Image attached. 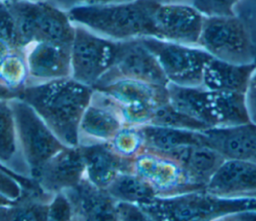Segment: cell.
Segmentation results:
<instances>
[{
    "instance_id": "obj_34",
    "label": "cell",
    "mask_w": 256,
    "mask_h": 221,
    "mask_svg": "<svg viewBox=\"0 0 256 221\" xmlns=\"http://www.w3.org/2000/svg\"><path fill=\"white\" fill-rule=\"evenodd\" d=\"M244 95L250 120L256 123V63Z\"/></svg>"
},
{
    "instance_id": "obj_22",
    "label": "cell",
    "mask_w": 256,
    "mask_h": 221,
    "mask_svg": "<svg viewBox=\"0 0 256 221\" xmlns=\"http://www.w3.org/2000/svg\"><path fill=\"white\" fill-rule=\"evenodd\" d=\"M162 154L177 160L190 178L204 188L225 160L216 150L205 143L185 145Z\"/></svg>"
},
{
    "instance_id": "obj_40",
    "label": "cell",
    "mask_w": 256,
    "mask_h": 221,
    "mask_svg": "<svg viewBox=\"0 0 256 221\" xmlns=\"http://www.w3.org/2000/svg\"><path fill=\"white\" fill-rule=\"evenodd\" d=\"M162 3H170V2H188L190 3V0H159Z\"/></svg>"
},
{
    "instance_id": "obj_19",
    "label": "cell",
    "mask_w": 256,
    "mask_h": 221,
    "mask_svg": "<svg viewBox=\"0 0 256 221\" xmlns=\"http://www.w3.org/2000/svg\"><path fill=\"white\" fill-rule=\"evenodd\" d=\"M205 191L220 197H252L256 194V162L225 159Z\"/></svg>"
},
{
    "instance_id": "obj_10",
    "label": "cell",
    "mask_w": 256,
    "mask_h": 221,
    "mask_svg": "<svg viewBox=\"0 0 256 221\" xmlns=\"http://www.w3.org/2000/svg\"><path fill=\"white\" fill-rule=\"evenodd\" d=\"M158 60L167 80L181 86H201L202 75L212 57L198 45H186L156 37L140 38Z\"/></svg>"
},
{
    "instance_id": "obj_35",
    "label": "cell",
    "mask_w": 256,
    "mask_h": 221,
    "mask_svg": "<svg viewBox=\"0 0 256 221\" xmlns=\"http://www.w3.org/2000/svg\"><path fill=\"white\" fill-rule=\"evenodd\" d=\"M51 3L55 4L59 8L68 11L74 7L81 6V5H87L89 4L90 0H48Z\"/></svg>"
},
{
    "instance_id": "obj_12",
    "label": "cell",
    "mask_w": 256,
    "mask_h": 221,
    "mask_svg": "<svg viewBox=\"0 0 256 221\" xmlns=\"http://www.w3.org/2000/svg\"><path fill=\"white\" fill-rule=\"evenodd\" d=\"M117 79H132L160 86L169 83L158 60L140 38L119 41L113 65L93 88Z\"/></svg>"
},
{
    "instance_id": "obj_3",
    "label": "cell",
    "mask_w": 256,
    "mask_h": 221,
    "mask_svg": "<svg viewBox=\"0 0 256 221\" xmlns=\"http://www.w3.org/2000/svg\"><path fill=\"white\" fill-rule=\"evenodd\" d=\"M169 103L206 126L237 125L251 121L245 95L235 92L208 90L202 86L167 84Z\"/></svg>"
},
{
    "instance_id": "obj_32",
    "label": "cell",
    "mask_w": 256,
    "mask_h": 221,
    "mask_svg": "<svg viewBox=\"0 0 256 221\" xmlns=\"http://www.w3.org/2000/svg\"><path fill=\"white\" fill-rule=\"evenodd\" d=\"M47 220L52 221H67L72 220V210L66 194L61 191L55 193L48 206Z\"/></svg>"
},
{
    "instance_id": "obj_13",
    "label": "cell",
    "mask_w": 256,
    "mask_h": 221,
    "mask_svg": "<svg viewBox=\"0 0 256 221\" xmlns=\"http://www.w3.org/2000/svg\"><path fill=\"white\" fill-rule=\"evenodd\" d=\"M203 15L188 2H160L154 14V36L156 38L198 45L202 31Z\"/></svg>"
},
{
    "instance_id": "obj_39",
    "label": "cell",
    "mask_w": 256,
    "mask_h": 221,
    "mask_svg": "<svg viewBox=\"0 0 256 221\" xmlns=\"http://www.w3.org/2000/svg\"><path fill=\"white\" fill-rule=\"evenodd\" d=\"M15 201H16V200H11V199H9V198H7V197H5V196H3V195L0 194V207L10 206V205L14 204Z\"/></svg>"
},
{
    "instance_id": "obj_25",
    "label": "cell",
    "mask_w": 256,
    "mask_h": 221,
    "mask_svg": "<svg viewBox=\"0 0 256 221\" xmlns=\"http://www.w3.org/2000/svg\"><path fill=\"white\" fill-rule=\"evenodd\" d=\"M106 190L117 201L137 205L156 197L151 187L134 171L120 173Z\"/></svg>"
},
{
    "instance_id": "obj_23",
    "label": "cell",
    "mask_w": 256,
    "mask_h": 221,
    "mask_svg": "<svg viewBox=\"0 0 256 221\" xmlns=\"http://www.w3.org/2000/svg\"><path fill=\"white\" fill-rule=\"evenodd\" d=\"M0 164L23 178L32 179L21 152L10 99H0Z\"/></svg>"
},
{
    "instance_id": "obj_20",
    "label": "cell",
    "mask_w": 256,
    "mask_h": 221,
    "mask_svg": "<svg viewBox=\"0 0 256 221\" xmlns=\"http://www.w3.org/2000/svg\"><path fill=\"white\" fill-rule=\"evenodd\" d=\"M85 177L96 186L106 189L122 172L133 171V160L123 158L110 147L108 142L80 144Z\"/></svg>"
},
{
    "instance_id": "obj_42",
    "label": "cell",
    "mask_w": 256,
    "mask_h": 221,
    "mask_svg": "<svg viewBox=\"0 0 256 221\" xmlns=\"http://www.w3.org/2000/svg\"><path fill=\"white\" fill-rule=\"evenodd\" d=\"M0 167H3V168H5V167H4V166H2L1 164H0ZM6 169H7V168H6ZM8 170H9V169H8ZM11 172H12V171H11ZM16 175H17V174H16ZM18 176H19V175H18Z\"/></svg>"
},
{
    "instance_id": "obj_30",
    "label": "cell",
    "mask_w": 256,
    "mask_h": 221,
    "mask_svg": "<svg viewBox=\"0 0 256 221\" xmlns=\"http://www.w3.org/2000/svg\"><path fill=\"white\" fill-rule=\"evenodd\" d=\"M0 40L7 42L15 49H24L17 30L14 16L7 1L0 0Z\"/></svg>"
},
{
    "instance_id": "obj_8",
    "label": "cell",
    "mask_w": 256,
    "mask_h": 221,
    "mask_svg": "<svg viewBox=\"0 0 256 221\" xmlns=\"http://www.w3.org/2000/svg\"><path fill=\"white\" fill-rule=\"evenodd\" d=\"M119 41L75 25L71 43V77L94 87L113 65Z\"/></svg>"
},
{
    "instance_id": "obj_18",
    "label": "cell",
    "mask_w": 256,
    "mask_h": 221,
    "mask_svg": "<svg viewBox=\"0 0 256 221\" xmlns=\"http://www.w3.org/2000/svg\"><path fill=\"white\" fill-rule=\"evenodd\" d=\"M205 143L224 159L256 162V123L213 127L203 131Z\"/></svg>"
},
{
    "instance_id": "obj_11",
    "label": "cell",
    "mask_w": 256,
    "mask_h": 221,
    "mask_svg": "<svg viewBox=\"0 0 256 221\" xmlns=\"http://www.w3.org/2000/svg\"><path fill=\"white\" fill-rule=\"evenodd\" d=\"M133 171L153 190L156 197H173L205 190L196 184L174 158L145 149L133 160Z\"/></svg>"
},
{
    "instance_id": "obj_26",
    "label": "cell",
    "mask_w": 256,
    "mask_h": 221,
    "mask_svg": "<svg viewBox=\"0 0 256 221\" xmlns=\"http://www.w3.org/2000/svg\"><path fill=\"white\" fill-rule=\"evenodd\" d=\"M28 67L24 49L11 50L0 69V84L19 93L27 85Z\"/></svg>"
},
{
    "instance_id": "obj_38",
    "label": "cell",
    "mask_w": 256,
    "mask_h": 221,
    "mask_svg": "<svg viewBox=\"0 0 256 221\" xmlns=\"http://www.w3.org/2000/svg\"><path fill=\"white\" fill-rule=\"evenodd\" d=\"M133 0H90L89 4H114V3H123V2H130Z\"/></svg>"
},
{
    "instance_id": "obj_43",
    "label": "cell",
    "mask_w": 256,
    "mask_h": 221,
    "mask_svg": "<svg viewBox=\"0 0 256 221\" xmlns=\"http://www.w3.org/2000/svg\"><path fill=\"white\" fill-rule=\"evenodd\" d=\"M252 197H256V194H255V195H253V196H252Z\"/></svg>"
},
{
    "instance_id": "obj_28",
    "label": "cell",
    "mask_w": 256,
    "mask_h": 221,
    "mask_svg": "<svg viewBox=\"0 0 256 221\" xmlns=\"http://www.w3.org/2000/svg\"><path fill=\"white\" fill-rule=\"evenodd\" d=\"M149 124L195 131H204L207 129L199 121L174 108L169 101L158 106Z\"/></svg>"
},
{
    "instance_id": "obj_6",
    "label": "cell",
    "mask_w": 256,
    "mask_h": 221,
    "mask_svg": "<svg viewBox=\"0 0 256 221\" xmlns=\"http://www.w3.org/2000/svg\"><path fill=\"white\" fill-rule=\"evenodd\" d=\"M198 46L220 60L237 64L256 62V49L249 29L236 13L205 16Z\"/></svg>"
},
{
    "instance_id": "obj_27",
    "label": "cell",
    "mask_w": 256,
    "mask_h": 221,
    "mask_svg": "<svg viewBox=\"0 0 256 221\" xmlns=\"http://www.w3.org/2000/svg\"><path fill=\"white\" fill-rule=\"evenodd\" d=\"M108 144L121 157L134 159L145 150L141 126L124 125Z\"/></svg>"
},
{
    "instance_id": "obj_4",
    "label": "cell",
    "mask_w": 256,
    "mask_h": 221,
    "mask_svg": "<svg viewBox=\"0 0 256 221\" xmlns=\"http://www.w3.org/2000/svg\"><path fill=\"white\" fill-rule=\"evenodd\" d=\"M148 220H222L244 210H256V197H220L205 190L173 197H154L139 205Z\"/></svg>"
},
{
    "instance_id": "obj_9",
    "label": "cell",
    "mask_w": 256,
    "mask_h": 221,
    "mask_svg": "<svg viewBox=\"0 0 256 221\" xmlns=\"http://www.w3.org/2000/svg\"><path fill=\"white\" fill-rule=\"evenodd\" d=\"M106 93L117 105L125 125L149 124L154 112L168 101L167 86L132 79H117L95 87Z\"/></svg>"
},
{
    "instance_id": "obj_1",
    "label": "cell",
    "mask_w": 256,
    "mask_h": 221,
    "mask_svg": "<svg viewBox=\"0 0 256 221\" xmlns=\"http://www.w3.org/2000/svg\"><path fill=\"white\" fill-rule=\"evenodd\" d=\"M93 87L72 77L26 85L18 96L27 102L66 146H77L79 124Z\"/></svg>"
},
{
    "instance_id": "obj_33",
    "label": "cell",
    "mask_w": 256,
    "mask_h": 221,
    "mask_svg": "<svg viewBox=\"0 0 256 221\" xmlns=\"http://www.w3.org/2000/svg\"><path fill=\"white\" fill-rule=\"evenodd\" d=\"M118 220H148L139 205L118 201L117 203Z\"/></svg>"
},
{
    "instance_id": "obj_2",
    "label": "cell",
    "mask_w": 256,
    "mask_h": 221,
    "mask_svg": "<svg viewBox=\"0 0 256 221\" xmlns=\"http://www.w3.org/2000/svg\"><path fill=\"white\" fill-rule=\"evenodd\" d=\"M159 0H133L114 4H91L67 11L75 25L114 41L154 36V14Z\"/></svg>"
},
{
    "instance_id": "obj_16",
    "label": "cell",
    "mask_w": 256,
    "mask_h": 221,
    "mask_svg": "<svg viewBox=\"0 0 256 221\" xmlns=\"http://www.w3.org/2000/svg\"><path fill=\"white\" fill-rule=\"evenodd\" d=\"M27 85L71 77V44L35 42L24 47Z\"/></svg>"
},
{
    "instance_id": "obj_24",
    "label": "cell",
    "mask_w": 256,
    "mask_h": 221,
    "mask_svg": "<svg viewBox=\"0 0 256 221\" xmlns=\"http://www.w3.org/2000/svg\"><path fill=\"white\" fill-rule=\"evenodd\" d=\"M145 149L167 153L189 144L205 143L203 131L173 128L154 124L141 126ZM206 144V143H205Z\"/></svg>"
},
{
    "instance_id": "obj_36",
    "label": "cell",
    "mask_w": 256,
    "mask_h": 221,
    "mask_svg": "<svg viewBox=\"0 0 256 221\" xmlns=\"http://www.w3.org/2000/svg\"><path fill=\"white\" fill-rule=\"evenodd\" d=\"M13 49H15V48L10 46L7 42H5L3 40H0V69H1V66H2V63H3L4 59L6 58L8 53Z\"/></svg>"
},
{
    "instance_id": "obj_21",
    "label": "cell",
    "mask_w": 256,
    "mask_h": 221,
    "mask_svg": "<svg viewBox=\"0 0 256 221\" xmlns=\"http://www.w3.org/2000/svg\"><path fill=\"white\" fill-rule=\"evenodd\" d=\"M255 63L237 64L211 57L207 62L201 86L213 91L245 94Z\"/></svg>"
},
{
    "instance_id": "obj_31",
    "label": "cell",
    "mask_w": 256,
    "mask_h": 221,
    "mask_svg": "<svg viewBox=\"0 0 256 221\" xmlns=\"http://www.w3.org/2000/svg\"><path fill=\"white\" fill-rule=\"evenodd\" d=\"M241 0H190V3L205 16L231 15Z\"/></svg>"
},
{
    "instance_id": "obj_15",
    "label": "cell",
    "mask_w": 256,
    "mask_h": 221,
    "mask_svg": "<svg viewBox=\"0 0 256 221\" xmlns=\"http://www.w3.org/2000/svg\"><path fill=\"white\" fill-rule=\"evenodd\" d=\"M85 177V164L80 147L66 146L47 160L33 175L37 186L47 194L65 191Z\"/></svg>"
},
{
    "instance_id": "obj_29",
    "label": "cell",
    "mask_w": 256,
    "mask_h": 221,
    "mask_svg": "<svg viewBox=\"0 0 256 221\" xmlns=\"http://www.w3.org/2000/svg\"><path fill=\"white\" fill-rule=\"evenodd\" d=\"M37 184L33 179L23 178L16 175L10 170L0 167V194L11 199H19L25 189L36 187Z\"/></svg>"
},
{
    "instance_id": "obj_41",
    "label": "cell",
    "mask_w": 256,
    "mask_h": 221,
    "mask_svg": "<svg viewBox=\"0 0 256 221\" xmlns=\"http://www.w3.org/2000/svg\"><path fill=\"white\" fill-rule=\"evenodd\" d=\"M4 1H38V0H4Z\"/></svg>"
},
{
    "instance_id": "obj_5",
    "label": "cell",
    "mask_w": 256,
    "mask_h": 221,
    "mask_svg": "<svg viewBox=\"0 0 256 221\" xmlns=\"http://www.w3.org/2000/svg\"><path fill=\"white\" fill-rule=\"evenodd\" d=\"M23 48L35 42L71 44L75 24L67 11L48 0L7 1Z\"/></svg>"
},
{
    "instance_id": "obj_7",
    "label": "cell",
    "mask_w": 256,
    "mask_h": 221,
    "mask_svg": "<svg viewBox=\"0 0 256 221\" xmlns=\"http://www.w3.org/2000/svg\"><path fill=\"white\" fill-rule=\"evenodd\" d=\"M10 101L21 152L30 169L32 178L47 160L66 145L27 102L19 97L11 98Z\"/></svg>"
},
{
    "instance_id": "obj_14",
    "label": "cell",
    "mask_w": 256,
    "mask_h": 221,
    "mask_svg": "<svg viewBox=\"0 0 256 221\" xmlns=\"http://www.w3.org/2000/svg\"><path fill=\"white\" fill-rule=\"evenodd\" d=\"M124 125L116 103L103 91L93 88L91 100L80 120L78 145L108 142Z\"/></svg>"
},
{
    "instance_id": "obj_37",
    "label": "cell",
    "mask_w": 256,
    "mask_h": 221,
    "mask_svg": "<svg viewBox=\"0 0 256 221\" xmlns=\"http://www.w3.org/2000/svg\"><path fill=\"white\" fill-rule=\"evenodd\" d=\"M18 93L0 84V99H11L17 97Z\"/></svg>"
},
{
    "instance_id": "obj_17",
    "label": "cell",
    "mask_w": 256,
    "mask_h": 221,
    "mask_svg": "<svg viewBox=\"0 0 256 221\" xmlns=\"http://www.w3.org/2000/svg\"><path fill=\"white\" fill-rule=\"evenodd\" d=\"M70 203L72 220L115 221L117 203L106 189L100 188L84 177L75 186L63 191Z\"/></svg>"
}]
</instances>
